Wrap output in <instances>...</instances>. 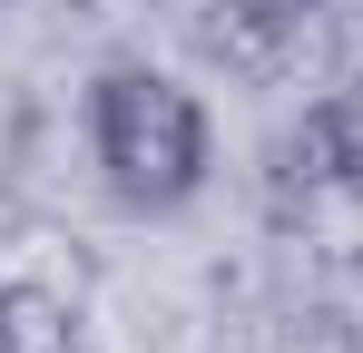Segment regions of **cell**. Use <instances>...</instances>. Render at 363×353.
<instances>
[{
	"label": "cell",
	"instance_id": "6da1fadb",
	"mask_svg": "<svg viewBox=\"0 0 363 353\" xmlns=\"http://www.w3.org/2000/svg\"><path fill=\"white\" fill-rule=\"evenodd\" d=\"M89 157L108 176L128 216H177L186 196L206 186V108L196 89L147 69V59H118L89 79Z\"/></svg>",
	"mask_w": 363,
	"mask_h": 353
},
{
	"label": "cell",
	"instance_id": "7a4b0ae2",
	"mask_svg": "<svg viewBox=\"0 0 363 353\" xmlns=\"http://www.w3.org/2000/svg\"><path fill=\"white\" fill-rule=\"evenodd\" d=\"M0 353H89L79 294H69V285H40V275H10V265H0Z\"/></svg>",
	"mask_w": 363,
	"mask_h": 353
},
{
	"label": "cell",
	"instance_id": "3957f363",
	"mask_svg": "<svg viewBox=\"0 0 363 353\" xmlns=\"http://www.w3.org/2000/svg\"><path fill=\"white\" fill-rule=\"evenodd\" d=\"M314 147H324V176L344 196H363V89H344L334 108L314 118Z\"/></svg>",
	"mask_w": 363,
	"mask_h": 353
}]
</instances>
